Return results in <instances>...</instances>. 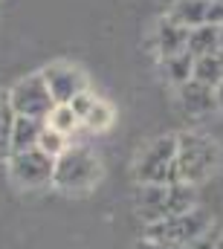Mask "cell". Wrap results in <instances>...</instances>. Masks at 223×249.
Returning a JSON list of instances; mask_svg holds the SVG:
<instances>
[{
	"mask_svg": "<svg viewBox=\"0 0 223 249\" xmlns=\"http://www.w3.org/2000/svg\"><path fill=\"white\" fill-rule=\"evenodd\" d=\"M221 165V145L200 130H186L177 136V168L180 183L200 186L206 183Z\"/></svg>",
	"mask_w": 223,
	"mask_h": 249,
	"instance_id": "1",
	"label": "cell"
},
{
	"mask_svg": "<svg viewBox=\"0 0 223 249\" xmlns=\"http://www.w3.org/2000/svg\"><path fill=\"white\" fill-rule=\"evenodd\" d=\"M102 160L81 145H70L61 157L56 160L53 171V186L64 194H87L102 183Z\"/></svg>",
	"mask_w": 223,
	"mask_h": 249,
	"instance_id": "2",
	"label": "cell"
},
{
	"mask_svg": "<svg viewBox=\"0 0 223 249\" xmlns=\"http://www.w3.org/2000/svg\"><path fill=\"white\" fill-rule=\"evenodd\" d=\"M194 186L188 183H171V186H139L136 194V212L151 226L157 220H166L171 214H183L194 209Z\"/></svg>",
	"mask_w": 223,
	"mask_h": 249,
	"instance_id": "3",
	"label": "cell"
},
{
	"mask_svg": "<svg viewBox=\"0 0 223 249\" xmlns=\"http://www.w3.org/2000/svg\"><path fill=\"white\" fill-rule=\"evenodd\" d=\"M133 177L139 186H171L180 183L177 168V136H157L133 162Z\"/></svg>",
	"mask_w": 223,
	"mask_h": 249,
	"instance_id": "4",
	"label": "cell"
},
{
	"mask_svg": "<svg viewBox=\"0 0 223 249\" xmlns=\"http://www.w3.org/2000/svg\"><path fill=\"white\" fill-rule=\"evenodd\" d=\"M212 229V217L206 209H188L183 214H171L166 220H157L148 226L145 238L157 241V244H171V247L188 249L194 241H200L206 232Z\"/></svg>",
	"mask_w": 223,
	"mask_h": 249,
	"instance_id": "5",
	"label": "cell"
},
{
	"mask_svg": "<svg viewBox=\"0 0 223 249\" xmlns=\"http://www.w3.org/2000/svg\"><path fill=\"white\" fill-rule=\"evenodd\" d=\"M9 105L15 110V116H29V119H41L47 122V116L56 107V99L44 81L41 72H32L26 78H20L12 90H9Z\"/></svg>",
	"mask_w": 223,
	"mask_h": 249,
	"instance_id": "6",
	"label": "cell"
},
{
	"mask_svg": "<svg viewBox=\"0 0 223 249\" xmlns=\"http://www.w3.org/2000/svg\"><path fill=\"white\" fill-rule=\"evenodd\" d=\"M53 171H56V160L50 154H44L41 148L20 151V154L9 157V177L20 188L53 186Z\"/></svg>",
	"mask_w": 223,
	"mask_h": 249,
	"instance_id": "7",
	"label": "cell"
},
{
	"mask_svg": "<svg viewBox=\"0 0 223 249\" xmlns=\"http://www.w3.org/2000/svg\"><path fill=\"white\" fill-rule=\"evenodd\" d=\"M41 75H44V81H47L56 105H70L78 93L87 90V75L78 67H73V64H67V61L47 64L41 70Z\"/></svg>",
	"mask_w": 223,
	"mask_h": 249,
	"instance_id": "8",
	"label": "cell"
},
{
	"mask_svg": "<svg viewBox=\"0 0 223 249\" xmlns=\"http://www.w3.org/2000/svg\"><path fill=\"white\" fill-rule=\"evenodd\" d=\"M180 102H183L186 113L203 116V113H212V110L218 107V93H215V87H209V84L191 78V81L180 84Z\"/></svg>",
	"mask_w": 223,
	"mask_h": 249,
	"instance_id": "9",
	"label": "cell"
},
{
	"mask_svg": "<svg viewBox=\"0 0 223 249\" xmlns=\"http://www.w3.org/2000/svg\"><path fill=\"white\" fill-rule=\"evenodd\" d=\"M168 18L186 29H197L212 23V0H174Z\"/></svg>",
	"mask_w": 223,
	"mask_h": 249,
	"instance_id": "10",
	"label": "cell"
},
{
	"mask_svg": "<svg viewBox=\"0 0 223 249\" xmlns=\"http://www.w3.org/2000/svg\"><path fill=\"white\" fill-rule=\"evenodd\" d=\"M186 41H188V29L180 26V23H174L166 15V18L160 20V26H157V50H160V55L168 58V55L183 53V50H186Z\"/></svg>",
	"mask_w": 223,
	"mask_h": 249,
	"instance_id": "11",
	"label": "cell"
},
{
	"mask_svg": "<svg viewBox=\"0 0 223 249\" xmlns=\"http://www.w3.org/2000/svg\"><path fill=\"white\" fill-rule=\"evenodd\" d=\"M41 130H44V122H41V119L15 116V124H12V154H20V151H32V148H38Z\"/></svg>",
	"mask_w": 223,
	"mask_h": 249,
	"instance_id": "12",
	"label": "cell"
},
{
	"mask_svg": "<svg viewBox=\"0 0 223 249\" xmlns=\"http://www.w3.org/2000/svg\"><path fill=\"white\" fill-rule=\"evenodd\" d=\"M186 50L200 58V55H212V53H221V26H197V29H188V41H186Z\"/></svg>",
	"mask_w": 223,
	"mask_h": 249,
	"instance_id": "13",
	"label": "cell"
},
{
	"mask_svg": "<svg viewBox=\"0 0 223 249\" xmlns=\"http://www.w3.org/2000/svg\"><path fill=\"white\" fill-rule=\"evenodd\" d=\"M191 72H194V55L188 50L163 58V75H166L168 81H174L177 87L186 84V81H191Z\"/></svg>",
	"mask_w": 223,
	"mask_h": 249,
	"instance_id": "14",
	"label": "cell"
},
{
	"mask_svg": "<svg viewBox=\"0 0 223 249\" xmlns=\"http://www.w3.org/2000/svg\"><path fill=\"white\" fill-rule=\"evenodd\" d=\"M191 78L209 84V87H218L223 78V53H212V55H200L194 58V72Z\"/></svg>",
	"mask_w": 223,
	"mask_h": 249,
	"instance_id": "15",
	"label": "cell"
},
{
	"mask_svg": "<svg viewBox=\"0 0 223 249\" xmlns=\"http://www.w3.org/2000/svg\"><path fill=\"white\" fill-rule=\"evenodd\" d=\"M47 124H50V127H56L58 133H64V136H73V133L81 127V119L73 113V107H70V105H56V107H53V113L47 116Z\"/></svg>",
	"mask_w": 223,
	"mask_h": 249,
	"instance_id": "16",
	"label": "cell"
},
{
	"mask_svg": "<svg viewBox=\"0 0 223 249\" xmlns=\"http://www.w3.org/2000/svg\"><path fill=\"white\" fill-rule=\"evenodd\" d=\"M70 136H64V133H58L56 127H50V124L44 122V130H41V139H38V148L44 151V154H50L53 160H58L67 148H70V142H67Z\"/></svg>",
	"mask_w": 223,
	"mask_h": 249,
	"instance_id": "17",
	"label": "cell"
},
{
	"mask_svg": "<svg viewBox=\"0 0 223 249\" xmlns=\"http://www.w3.org/2000/svg\"><path fill=\"white\" fill-rule=\"evenodd\" d=\"M113 119H116V113H113V107L108 105V102H96L93 105V110H90V116L81 122V127H87V130H108L113 124Z\"/></svg>",
	"mask_w": 223,
	"mask_h": 249,
	"instance_id": "18",
	"label": "cell"
},
{
	"mask_svg": "<svg viewBox=\"0 0 223 249\" xmlns=\"http://www.w3.org/2000/svg\"><path fill=\"white\" fill-rule=\"evenodd\" d=\"M12 124H15V110L12 105L0 113V157H12Z\"/></svg>",
	"mask_w": 223,
	"mask_h": 249,
	"instance_id": "19",
	"label": "cell"
},
{
	"mask_svg": "<svg viewBox=\"0 0 223 249\" xmlns=\"http://www.w3.org/2000/svg\"><path fill=\"white\" fill-rule=\"evenodd\" d=\"M96 102H99V99H96L90 90H84V93H78V96L70 102V107H73V113H75V116L84 122V119L90 116V110H93V105H96Z\"/></svg>",
	"mask_w": 223,
	"mask_h": 249,
	"instance_id": "20",
	"label": "cell"
},
{
	"mask_svg": "<svg viewBox=\"0 0 223 249\" xmlns=\"http://www.w3.org/2000/svg\"><path fill=\"white\" fill-rule=\"evenodd\" d=\"M136 249H180V247H171V244H157V241H148V238H145V241H142Z\"/></svg>",
	"mask_w": 223,
	"mask_h": 249,
	"instance_id": "21",
	"label": "cell"
},
{
	"mask_svg": "<svg viewBox=\"0 0 223 249\" xmlns=\"http://www.w3.org/2000/svg\"><path fill=\"white\" fill-rule=\"evenodd\" d=\"M215 93H218V107H223V78H221V84L215 87Z\"/></svg>",
	"mask_w": 223,
	"mask_h": 249,
	"instance_id": "22",
	"label": "cell"
},
{
	"mask_svg": "<svg viewBox=\"0 0 223 249\" xmlns=\"http://www.w3.org/2000/svg\"><path fill=\"white\" fill-rule=\"evenodd\" d=\"M6 107H9V93H6V96H3V93H0V113H3V110H6Z\"/></svg>",
	"mask_w": 223,
	"mask_h": 249,
	"instance_id": "23",
	"label": "cell"
},
{
	"mask_svg": "<svg viewBox=\"0 0 223 249\" xmlns=\"http://www.w3.org/2000/svg\"><path fill=\"white\" fill-rule=\"evenodd\" d=\"M157 3H160V6H166V9H171V6H174V0H157Z\"/></svg>",
	"mask_w": 223,
	"mask_h": 249,
	"instance_id": "24",
	"label": "cell"
},
{
	"mask_svg": "<svg viewBox=\"0 0 223 249\" xmlns=\"http://www.w3.org/2000/svg\"><path fill=\"white\" fill-rule=\"evenodd\" d=\"M221 53H223V26H221Z\"/></svg>",
	"mask_w": 223,
	"mask_h": 249,
	"instance_id": "25",
	"label": "cell"
},
{
	"mask_svg": "<svg viewBox=\"0 0 223 249\" xmlns=\"http://www.w3.org/2000/svg\"><path fill=\"white\" fill-rule=\"evenodd\" d=\"M212 3H223V0H212Z\"/></svg>",
	"mask_w": 223,
	"mask_h": 249,
	"instance_id": "26",
	"label": "cell"
}]
</instances>
